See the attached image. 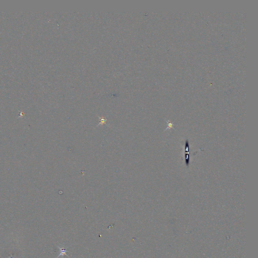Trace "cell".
I'll list each match as a JSON object with an SVG mask.
<instances>
[{
  "label": "cell",
  "instance_id": "1",
  "mask_svg": "<svg viewBox=\"0 0 258 258\" xmlns=\"http://www.w3.org/2000/svg\"><path fill=\"white\" fill-rule=\"evenodd\" d=\"M190 145H189V141L188 140H187L186 142H185V164L186 165L187 167H189V164H190V156L188 153H189V150H190Z\"/></svg>",
  "mask_w": 258,
  "mask_h": 258
},
{
  "label": "cell",
  "instance_id": "2",
  "mask_svg": "<svg viewBox=\"0 0 258 258\" xmlns=\"http://www.w3.org/2000/svg\"><path fill=\"white\" fill-rule=\"evenodd\" d=\"M58 248H60V253L59 255L58 256V258L59 257H60L61 256H63L64 255H66L67 256H68L67 255V252H69V251H67L66 249L65 248H61L60 247H59L58 246Z\"/></svg>",
  "mask_w": 258,
  "mask_h": 258
}]
</instances>
